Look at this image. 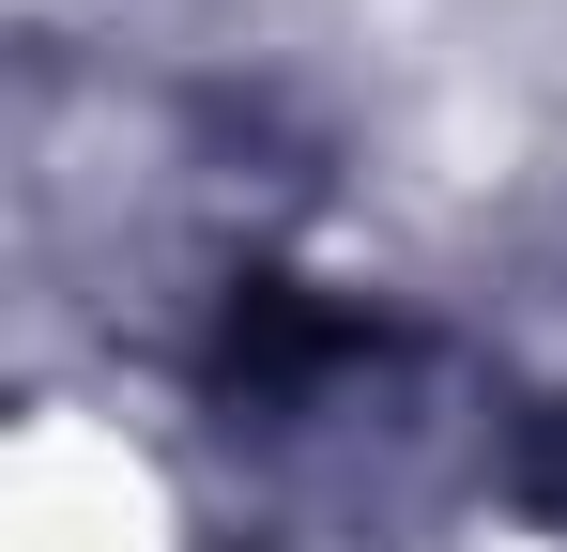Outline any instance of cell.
<instances>
[{
	"instance_id": "1",
	"label": "cell",
	"mask_w": 567,
	"mask_h": 552,
	"mask_svg": "<svg viewBox=\"0 0 567 552\" xmlns=\"http://www.w3.org/2000/svg\"><path fill=\"white\" fill-rule=\"evenodd\" d=\"M491 415H506V430H491V476H506V507L567 522V338L522 368V399H491Z\"/></svg>"
}]
</instances>
